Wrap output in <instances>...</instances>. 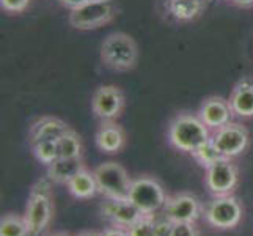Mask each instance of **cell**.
I'll return each instance as SVG.
<instances>
[{
    "instance_id": "obj_1",
    "label": "cell",
    "mask_w": 253,
    "mask_h": 236,
    "mask_svg": "<svg viewBox=\"0 0 253 236\" xmlns=\"http://www.w3.org/2000/svg\"><path fill=\"white\" fill-rule=\"evenodd\" d=\"M211 136V129L200 120V117L190 115V113H179L171 120L169 128L170 145L179 151L190 154L208 142Z\"/></svg>"
},
{
    "instance_id": "obj_2",
    "label": "cell",
    "mask_w": 253,
    "mask_h": 236,
    "mask_svg": "<svg viewBox=\"0 0 253 236\" xmlns=\"http://www.w3.org/2000/svg\"><path fill=\"white\" fill-rule=\"evenodd\" d=\"M138 49L134 38L125 32L110 33L101 46L102 63L115 71H129L137 63Z\"/></svg>"
},
{
    "instance_id": "obj_3",
    "label": "cell",
    "mask_w": 253,
    "mask_h": 236,
    "mask_svg": "<svg viewBox=\"0 0 253 236\" xmlns=\"http://www.w3.org/2000/svg\"><path fill=\"white\" fill-rule=\"evenodd\" d=\"M93 173L96 183H98L99 194H102L106 198L118 200V202L129 200L132 178L129 177L121 164L113 161L102 162L93 170Z\"/></svg>"
},
{
    "instance_id": "obj_4",
    "label": "cell",
    "mask_w": 253,
    "mask_h": 236,
    "mask_svg": "<svg viewBox=\"0 0 253 236\" xmlns=\"http://www.w3.org/2000/svg\"><path fill=\"white\" fill-rule=\"evenodd\" d=\"M115 0H90L69 13V24L79 30H93L109 24L117 16Z\"/></svg>"
},
{
    "instance_id": "obj_5",
    "label": "cell",
    "mask_w": 253,
    "mask_h": 236,
    "mask_svg": "<svg viewBox=\"0 0 253 236\" xmlns=\"http://www.w3.org/2000/svg\"><path fill=\"white\" fill-rule=\"evenodd\" d=\"M169 195L162 185L151 177H138L132 180L129 192V202L134 203L142 214H158L167 203Z\"/></svg>"
},
{
    "instance_id": "obj_6",
    "label": "cell",
    "mask_w": 253,
    "mask_h": 236,
    "mask_svg": "<svg viewBox=\"0 0 253 236\" xmlns=\"http://www.w3.org/2000/svg\"><path fill=\"white\" fill-rule=\"evenodd\" d=\"M206 222L219 230H231L242 219V205L234 195L214 197L205 208Z\"/></svg>"
},
{
    "instance_id": "obj_7",
    "label": "cell",
    "mask_w": 253,
    "mask_h": 236,
    "mask_svg": "<svg viewBox=\"0 0 253 236\" xmlns=\"http://www.w3.org/2000/svg\"><path fill=\"white\" fill-rule=\"evenodd\" d=\"M238 167L231 162V159L222 157L214 165L206 169L205 175V185L208 190L214 197L233 195V190L238 186Z\"/></svg>"
},
{
    "instance_id": "obj_8",
    "label": "cell",
    "mask_w": 253,
    "mask_h": 236,
    "mask_svg": "<svg viewBox=\"0 0 253 236\" xmlns=\"http://www.w3.org/2000/svg\"><path fill=\"white\" fill-rule=\"evenodd\" d=\"M211 139L226 159H233V157L242 154L249 146V131L246 126L233 123V121L214 131Z\"/></svg>"
},
{
    "instance_id": "obj_9",
    "label": "cell",
    "mask_w": 253,
    "mask_h": 236,
    "mask_svg": "<svg viewBox=\"0 0 253 236\" xmlns=\"http://www.w3.org/2000/svg\"><path fill=\"white\" fill-rule=\"evenodd\" d=\"M125 107V94L115 85H102L96 89L91 98L94 115L102 121H113L121 115Z\"/></svg>"
},
{
    "instance_id": "obj_10",
    "label": "cell",
    "mask_w": 253,
    "mask_h": 236,
    "mask_svg": "<svg viewBox=\"0 0 253 236\" xmlns=\"http://www.w3.org/2000/svg\"><path fill=\"white\" fill-rule=\"evenodd\" d=\"M203 213V206L200 203V200L187 194V192H182V194H176L167 198V203H165L162 214L167 216L173 224H181V222H190L195 224L200 216Z\"/></svg>"
},
{
    "instance_id": "obj_11",
    "label": "cell",
    "mask_w": 253,
    "mask_h": 236,
    "mask_svg": "<svg viewBox=\"0 0 253 236\" xmlns=\"http://www.w3.org/2000/svg\"><path fill=\"white\" fill-rule=\"evenodd\" d=\"M234 113L231 110L230 102L220 98V96H211V98L205 99L198 110L200 120L211 131H217L222 126L228 125Z\"/></svg>"
},
{
    "instance_id": "obj_12",
    "label": "cell",
    "mask_w": 253,
    "mask_h": 236,
    "mask_svg": "<svg viewBox=\"0 0 253 236\" xmlns=\"http://www.w3.org/2000/svg\"><path fill=\"white\" fill-rule=\"evenodd\" d=\"M24 219L27 222L29 232L32 236L41 235L46 230V227L52 219V198L29 195Z\"/></svg>"
},
{
    "instance_id": "obj_13",
    "label": "cell",
    "mask_w": 253,
    "mask_h": 236,
    "mask_svg": "<svg viewBox=\"0 0 253 236\" xmlns=\"http://www.w3.org/2000/svg\"><path fill=\"white\" fill-rule=\"evenodd\" d=\"M101 214L104 219L110 221L112 225L125 227V229H129L130 225L143 216L140 209L134 203H130L129 200L118 202V200L112 198H106L101 203Z\"/></svg>"
},
{
    "instance_id": "obj_14",
    "label": "cell",
    "mask_w": 253,
    "mask_h": 236,
    "mask_svg": "<svg viewBox=\"0 0 253 236\" xmlns=\"http://www.w3.org/2000/svg\"><path fill=\"white\" fill-rule=\"evenodd\" d=\"M69 131V126L63 120L54 118V117H44L30 126L29 131V139L30 143L35 145L42 141H54L58 142L66 133Z\"/></svg>"
},
{
    "instance_id": "obj_15",
    "label": "cell",
    "mask_w": 253,
    "mask_h": 236,
    "mask_svg": "<svg viewBox=\"0 0 253 236\" xmlns=\"http://www.w3.org/2000/svg\"><path fill=\"white\" fill-rule=\"evenodd\" d=\"M230 106L236 117L252 118L253 117V81L252 79H241L234 85L230 94Z\"/></svg>"
},
{
    "instance_id": "obj_16",
    "label": "cell",
    "mask_w": 253,
    "mask_h": 236,
    "mask_svg": "<svg viewBox=\"0 0 253 236\" xmlns=\"http://www.w3.org/2000/svg\"><path fill=\"white\" fill-rule=\"evenodd\" d=\"M126 143L125 131L115 121H102L98 133H96V145L101 151L115 154L121 151Z\"/></svg>"
},
{
    "instance_id": "obj_17",
    "label": "cell",
    "mask_w": 253,
    "mask_h": 236,
    "mask_svg": "<svg viewBox=\"0 0 253 236\" xmlns=\"http://www.w3.org/2000/svg\"><path fill=\"white\" fill-rule=\"evenodd\" d=\"M82 169H85L82 157H58L47 165V177L57 185H68Z\"/></svg>"
},
{
    "instance_id": "obj_18",
    "label": "cell",
    "mask_w": 253,
    "mask_h": 236,
    "mask_svg": "<svg viewBox=\"0 0 253 236\" xmlns=\"http://www.w3.org/2000/svg\"><path fill=\"white\" fill-rule=\"evenodd\" d=\"M69 194L76 198H81V200H88L93 198L99 194V188H98V183H96L94 178V173L82 169L76 177L66 185Z\"/></svg>"
},
{
    "instance_id": "obj_19",
    "label": "cell",
    "mask_w": 253,
    "mask_h": 236,
    "mask_svg": "<svg viewBox=\"0 0 253 236\" xmlns=\"http://www.w3.org/2000/svg\"><path fill=\"white\" fill-rule=\"evenodd\" d=\"M165 5L176 21L189 22L203 11L205 0H165Z\"/></svg>"
},
{
    "instance_id": "obj_20",
    "label": "cell",
    "mask_w": 253,
    "mask_h": 236,
    "mask_svg": "<svg viewBox=\"0 0 253 236\" xmlns=\"http://www.w3.org/2000/svg\"><path fill=\"white\" fill-rule=\"evenodd\" d=\"M29 227L24 216L5 214L0 219V236H29Z\"/></svg>"
},
{
    "instance_id": "obj_21",
    "label": "cell",
    "mask_w": 253,
    "mask_h": 236,
    "mask_svg": "<svg viewBox=\"0 0 253 236\" xmlns=\"http://www.w3.org/2000/svg\"><path fill=\"white\" fill-rule=\"evenodd\" d=\"M192 157H194L197 164L202 165L203 169H209L217 161H220L223 156L219 151V148L215 146V143L212 142V139H209L208 142H205L202 146H198L197 150L192 153Z\"/></svg>"
},
{
    "instance_id": "obj_22",
    "label": "cell",
    "mask_w": 253,
    "mask_h": 236,
    "mask_svg": "<svg viewBox=\"0 0 253 236\" xmlns=\"http://www.w3.org/2000/svg\"><path fill=\"white\" fill-rule=\"evenodd\" d=\"M58 150H60V157H82L81 137L73 129H69L58 141Z\"/></svg>"
},
{
    "instance_id": "obj_23",
    "label": "cell",
    "mask_w": 253,
    "mask_h": 236,
    "mask_svg": "<svg viewBox=\"0 0 253 236\" xmlns=\"http://www.w3.org/2000/svg\"><path fill=\"white\" fill-rule=\"evenodd\" d=\"M35 157L41 162L44 164L46 167L50 165L52 162H55L60 157V150H58V142L54 141H42L32 145Z\"/></svg>"
},
{
    "instance_id": "obj_24",
    "label": "cell",
    "mask_w": 253,
    "mask_h": 236,
    "mask_svg": "<svg viewBox=\"0 0 253 236\" xmlns=\"http://www.w3.org/2000/svg\"><path fill=\"white\" fill-rule=\"evenodd\" d=\"M156 217H158V214H143L140 219L127 229L129 236H153Z\"/></svg>"
},
{
    "instance_id": "obj_25",
    "label": "cell",
    "mask_w": 253,
    "mask_h": 236,
    "mask_svg": "<svg viewBox=\"0 0 253 236\" xmlns=\"http://www.w3.org/2000/svg\"><path fill=\"white\" fill-rule=\"evenodd\" d=\"M52 181L49 177L38 180L30 189V195H37V197H47L52 198Z\"/></svg>"
},
{
    "instance_id": "obj_26",
    "label": "cell",
    "mask_w": 253,
    "mask_h": 236,
    "mask_svg": "<svg viewBox=\"0 0 253 236\" xmlns=\"http://www.w3.org/2000/svg\"><path fill=\"white\" fill-rule=\"evenodd\" d=\"M173 227H174V224L169 219L167 216L162 214L161 217H156L153 236H173Z\"/></svg>"
},
{
    "instance_id": "obj_27",
    "label": "cell",
    "mask_w": 253,
    "mask_h": 236,
    "mask_svg": "<svg viewBox=\"0 0 253 236\" xmlns=\"http://www.w3.org/2000/svg\"><path fill=\"white\" fill-rule=\"evenodd\" d=\"M30 0H0V5L8 13H21L29 6Z\"/></svg>"
},
{
    "instance_id": "obj_28",
    "label": "cell",
    "mask_w": 253,
    "mask_h": 236,
    "mask_svg": "<svg viewBox=\"0 0 253 236\" xmlns=\"http://www.w3.org/2000/svg\"><path fill=\"white\" fill-rule=\"evenodd\" d=\"M173 236H198L195 224L190 222H181L174 224L173 227Z\"/></svg>"
},
{
    "instance_id": "obj_29",
    "label": "cell",
    "mask_w": 253,
    "mask_h": 236,
    "mask_svg": "<svg viewBox=\"0 0 253 236\" xmlns=\"http://www.w3.org/2000/svg\"><path fill=\"white\" fill-rule=\"evenodd\" d=\"M101 236H129V232L125 227L112 225V227H107V229L101 233Z\"/></svg>"
},
{
    "instance_id": "obj_30",
    "label": "cell",
    "mask_w": 253,
    "mask_h": 236,
    "mask_svg": "<svg viewBox=\"0 0 253 236\" xmlns=\"http://www.w3.org/2000/svg\"><path fill=\"white\" fill-rule=\"evenodd\" d=\"M60 2H62V5L68 6L69 10H74V8H79L86 2H90V0H60Z\"/></svg>"
},
{
    "instance_id": "obj_31",
    "label": "cell",
    "mask_w": 253,
    "mask_h": 236,
    "mask_svg": "<svg viewBox=\"0 0 253 236\" xmlns=\"http://www.w3.org/2000/svg\"><path fill=\"white\" fill-rule=\"evenodd\" d=\"M233 3H236L238 6H242V8H249L253 5V0H233Z\"/></svg>"
},
{
    "instance_id": "obj_32",
    "label": "cell",
    "mask_w": 253,
    "mask_h": 236,
    "mask_svg": "<svg viewBox=\"0 0 253 236\" xmlns=\"http://www.w3.org/2000/svg\"><path fill=\"white\" fill-rule=\"evenodd\" d=\"M76 236H101V233H94V232H82Z\"/></svg>"
},
{
    "instance_id": "obj_33",
    "label": "cell",
    "mask_w": 253,
    "mask_h": 236,
    "mask_svg": "<svg viewBox=\"0 0 253 236\" xmlns=\"http://www.w3.org/2000/svg\"><path fill=\"white\" fill-rule=\"evenodd\" d=\"M54 236H69V235H65V233H58V235H54Z\"/></svg>"
},
{
    "instance_id": "obj_34",
    "label": "cell",
    "mask_w": 253,
    "mask_h": 236,
    "mask_svg": "<svg viewBox=\"0 0 253 236\" xmlns=\"http://www.w3.org/2000/svg\"><path fill=\"white\" fill-rule=\"evenodd\" d=\"M231 2H233V0H231Z\"/></svg>"
}]
</instances>
